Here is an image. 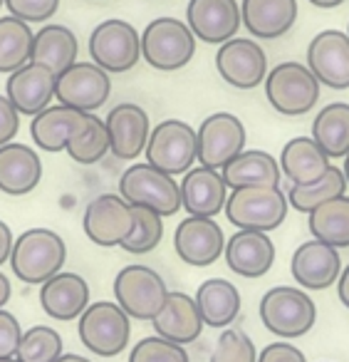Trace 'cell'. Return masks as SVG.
Here are the masks:
<instances>
[{
	"mask_svg": "<svg viewBox=\"0 0 349 362\" xmlns=\"http://www.w3.org/2000/svg\"><path fill=\"white\" fill-rule=\"evenodd\" d=\"M258 362H307V360H304V352L300 347L290 345L285 340H278L260 350Z\"/></svg>",
	"mask_w": 349,
	"mask_h": 362,
	"instance_id": "obj_44",
	"label": "cell"
},
{
	"mask_svg": "<svg viewBox=\"0 0 349 362\" xmlns=\"http://www.w3.org/2000/svg\"><path fill=\"white\" fill-rule=\"evenodd\" d=\"M347 194V176L339 166H329V171L314 184L307 187H292L288 189V204L300 214H312L317 206H322L329 199H337Z\"/></svg>",
	"mask_w": 349,
	"mask_h": 362,
	"instance_id": "obj_36",
	"label": "cell"
},
{
	"mask_svg": "<svg viewBox=\"0 0 349 362\" xmlns=\"http://www.w3.org/2000/svg\"><path fill=\"white\" fill-rule=\"evenodd\" d=\"M196 55V35L179 18H156L141 33V60L159 72H176Z\"/></svg>",
	"mask_w": 349,
	"mask_h": 362,
	"instance_id": "obj_5",
	"label": "cell"
},
{
	"mask_svg": "<svg viewBox=\"0 0 349 362\" xmlns=\"http://www.w3.org/2000/svg\"><path fill=\"white\" fill-rule=\"evenodd\" d=\"M35 33L20 18H0V75H13L30 62Z\"/></svg>",
	"mask_w": 349,
	"mask_h": 362,
	"instance_id": "obj_34",
	"label": "cell"
},
{
	"mask_svg": "<svg viewBox=\"0 0 349 362\" xmlns=\"http://www.w3.org/2000/svg\"><path fill=\"white\" fill-rule=\"evenodd\" d=\"M42 179V159L32 146L11 141L0 146V192L8 197H25L35 192Z\"/></svg>",
	"mask_w": 349,
	"mask_h": 362,
	"instance_id": "obj_24",
	"label": "cell"
},
{
	"mask_svg": "<svg viewBox=\"0 0 349 362\" xmlns=\"http://www.w3.org/2000/svg\"><path fill=\"white\" fill-rule=\"evenodd\" d=\"M199 164L223 169L240 151H245V124L230 112L208 115L199 127Z\"/></svg>",
	"mask_w": 349,
	"mask_h": 362,
	"instance_id": "obj_14",
	"label": "cell"
},
{
	"mask_svg": "<svg viewBox=\"0 0 349 362\" xmlns=\"http://www.w3.org/2000/svg\"><path fill=\"white\" fill-rule=\"evenodd\" d=\"M164 278L149 266L131 263L124 266L114 278V303L134 320H154L169 298Z\"/></svg>",
	"mask_w": 349,
	"mask_h": 362,
	"instance_id": "obj_9",
	"label": "cell"
},
{
	"mask_svg": "<svg viewBox=\"0 0 349 362\" xmlns=\"http://www.w3.org/2000/svg\"><path fill=\"white\" fill-rule=\"evenodd\" d=\"M3 6H6V0H0V8H3Z\"/></svg>",
	"mask_w": 349,
	"mask_h": 362,
	"instance_id": "obj_52",
	"label": "cell"
},
{
	"mask_svg": "<svg viewBox=\"0 0 349 362\" xmlns=\"http://www.w3.org/2000/svg\"><path fill=\"white\" fill-rule=\"evenodd\" d=\"M55 72L47 70L45 65H37V62H28L20 70L8 75L6 97L23 117H37L55 100Z\"/></svg>",
	"mask_w": 349,
	"mask_h": 362,
	"instance_id": "obj_19",
	"label": "cell"
},
{
	"mask_svg": "<svg viewBox=\"0 0 349 362\" xmlns=\"http://www.w3.org/2000/svg\"><path fill=\"white\" fill-rule=\"evenodd\" d=\"M77 57H80V42H77V35L67 25L47 23L35 33L30 62L45 65L47 70H52L60 77L62 72L75 65Z\"/></svg>",
	"mask_w": 349,
	"mask_h": 362,
	"instance_id": "obj_29",
	"label": "cell"
},
{
	"mask_svg": "<svg viewBox=\"0 0 349 362\" xmlns=\"http://www.w3.org/2000/svg\"><path fill=\"white\" fill-rule=\"evenodd\" d=\"M186 25L191 28L196 40L220 47L223 42L238 37L243 25L238 0H189Z\"/></svg>",
	"mask_w": 349,
	"mask_h": 362,
	"instance_id": "obj_16",
	"label": "cell"
},
{
	"mask_svg": "<svg viewBox=\"0 0 349 362\" xmlns=\"http://www.w3.org/2000/svg\"><path fill=\"white\" fill-rule=\"evenodd\" d=\"M23 327L18 322V317L13 313H8L6 308L0 310V360L3 357H16L18 347L23 340Z\"/></svg>",
	"mask_w": 349,
	"mask_h": 362,
	"instance_id": "obj_42",
	"label": "cell"
},
{
	"mask_svg": "<svg viewBox=\"0 0 349 362\" xmlns=\"http://www.w3.org/2000/svg\"><path fill=\"white\" fill-rule=\"evenodd\" d=\"M208 362H258V350L240 327H225L215 340Z\"/></svg>",
	"mask_w": 349,
	"mask_h": 362,
	"instance_id": "obj_39",
	"label": "cell"
},
{
	"mask_svg": "<svg viewBox=\"0 0 349 362\" xmlns=\"http://www.w3.org/2000/svg\"><path fill=\"white\" fill-rule=\"evenodd\" d=\"M290 273L302 291H327L342 276V258L337 248L309 238L295 248L290 258Z\"/></svg>",
	"mask_w": 349,
	"mask_h": 362,
	"instance_id": "obj_18",
	"label": "cell"
},
{
	"mask_svg": "<svg viewBox=\"0 0 349 362\" xmlns=\"http://www.w3.org/2000/svg\"><path fill=\"white\" fill-rule=\"evenodd\" d=\"M20 132V112L11 105L6 95H0V146L16 141Z\"/></svg>",
	"mask_w": 349,
	"mask_h": 362,
	"instance_id": "obj_43",
	"label": "cell"
},
{
	"mask_svg": "<svg viewBox=\"0 0 349 362\" xmlns=\"http://www.w3.org/2000/svg\"><path fill=\"white\" fill-rule=\"evenodd\" d=\"M129 362H191L184 345L169 342L159 335L141 337L129 352Z\"/></svg>",
	"mask_w": 349,
	"mask_h": 362,
	"instance_id": "obj_40",
	"label": "cell"
},
{
	"mask_svg": "<svg viewBox=\"0 0 349 362\" xmlns=\"http://www.w3.org/2000/svg\"><path fill=\"white\" fill-rule=\"evenodd\" d=\"M0 362H20V360H18V357H3Z\"/></svg>",
	"mask_w": 349,
	"mask_h": 362,
	"instance_id": "obj_51",
	"label": "cell"
},
{
	"mask_svg": "<svg viewBox=\"0 0 349 362\" xmlns=\"http://www.w3.org/2000/svg\"><path fill=\"white\" fill-rule=\"evenodd\" d=\"M6 8L13 18L23 23H47L60 11V0H6Z\"/></svg>",
	"mask_w": 349,
	"mask_h": 362,
	"instance_id": "obj_41",
	"label": "cell"
},
{
	"mask_svg": "<svg viewBox=\"0 0 349 362\" xmlns=\"http://www.w3.org/2000/svg\"><path fill=\"white\" fill-rule=\"evenodd\" d=\"M215 70L235 90H255L268 77V55L253 37H233L215 52Z\"/></svg>",
	"mask_w": 349,
	"mask_h": 362,
	"instance_id": "obj_13",
	"label": "cell"
},
{
	"mask_svg": "<svg viewBox=\"0 0 349 362\" xmlns=\"http://www.w3.org/2000/svg\"><path fill=\"white\" fill-rule=\"evenodd\" d=\"M307 3H312L314 8H322V11H332V8L342 6L344 0H307Z\"/></svg>",
	"mask_w": 349,
	"mask_h": 362,
	"instance_id": "obj_48",
	"label": "cell"
},
{
	"mask_svg": "<svg viewBox=\"0 0 349 362\" xmlns=\"http://www.w3.org/2000/svg\"><path fill=\"white\" fill-rule=\"evenodd\" d=\"M225 263L243 278H263L275 263V243L263 231H235L225 241Z\"/></svg>",
	"mask_w": 349,
	"mask_h": 362,
	"instance_id": "obj_25",
	"label": "cell"
},
{
	"mask_svg": "<svg viewBox=\"0 0 349 362\" xmlns=\"http://www.w3.org/2000/svg\"><path fill=\"white\" fill-rule=\"evenodd\" d=\"M62 352V337L50 325H32L23 332L16 357L20 362H57Z\"/></svg>",
	"mask_w": 349,
	"mask_h": 362,
	"instance_id": "obj_37",
	"label": "cell"
},
{
	"mask_svg": "<svg viewBox=\"0 0 349 362\" xmlns=\"http://www.w3.org/2000/svg\"><path fill=\"white\" fill-rule=\"evenodd\" d=\"M119 197L131 206H144L156 211L159 216H174L181 204V184L174 176L164 174L156 166L131 164L124 174L119 176Z\"/></svg>",
	"mask_w": 349,
	"mask_h": 362,
	"instance_id": "obj_6",
	"label": "cell"
},
{
	"mask_svg": "<svg viewBox=\"0 0 349 362\" xmlns=\"http://www.w3.org/2000/svg\"><path fill=\"white\" fill-rule=\"evenodd\" d=\"M260 320L273 335L283 340L307 335L317 320V305L307 291L292 286H275L260 298Z\"/></svg>",
	"mask_w": 349,
	"mask_h": 362,
	"instance_id": "obj_3",
	"label": "cell"
},
{
	"mask_svg": "<svg viewBox=\"0 0 349 362\" xmlns=\"http://www.w3.org/2000/svg\"><path fill=\"white\" fill-rule=\"evenodd\" d=\"M107 132H110V146L117 159L131 161L139 154H144L146 141L151 136L149 115L144 107L136 102H122L112 107L105 119Z\"/></svg>",
	"mask_w": 349,
	"mask_h": 362,
	"instance_id": "obj_20",
	"label": "cell"
},
{
	"mask_svg": "<svg viewBox=\"0 0 349 362\" xmlns=\"http://www.w3.org/2000/svg\"><path fill=\"white\" fill-rule=\"evenodd\" d=\"M67 261V246L60 233L52 228H28L13 243L11 268L28 286H42L57 273Z\"/></svg>",
	"mask_w": 349,
	"mask_h": 362,
	"instance_id": "obj_1",
	"label": "cell"
},
{
	"mask_svg": "<svg viewBox=\"0 0 349 362\" xmlns=\"http://www.w3.org/2000/svg\"><path fill=\"white\" fill-rule=\"evenodd\" d=\"M312 136L329 159H344L349 154V105L332 102L322 107L312 119Z\"/></svg>",
	"mask_w": 349,
	"mask_h": 362,
	"instance_id": "obj_32",
	"label": "cell"
},
{
	"mask_svg": "<svg viewBox=\"0 0 349 362\" xmlns=\"http://www.w3.org/2000/svg\"><path fill=\"white\" fill-rule=\"evenodd\" d=\"M243 25L258 40H278L297 21V0H240Z\"/></svg>",
	"mask_w": 349,
	"mask_h": 362,
	"instance_id": "obj_26",
	"label": "cell"
},
{
	"mask_svg": "<svg viewBox=\"0 0 349 362\" xmlns=\"http://www.w3.org/2000/svg\"><path fill=\"white\" fill-rule=\"evenodd\" d=\"M280 171L292 187H307L319 181L332 166V159L312 136H295L280 151Z\"/></svg>",
	"mask_w": 349,
	"mask_h": 362,
	"instance_id": "obj_27",
	"label": "cell"
},
{
	"mask_svg": "<svg viewBox=\"0 0 349 362\" xmlns=\"http://www.w3.org/2000/svg\"><path fill=\"white\" fill-rule=\"evenodd\" d=\"M40 308L52 320H80L90 308V283L80 273L62 271L40 286Z\"/></svg>",
	"mask_w": 349,
	"mask_h": 362,
	"instance_id": "obj_22",
	"label": "cell"
},
{
	"mask_svg": "<svg viewBox=\"0 0 349 362\" xmlns=\"http://www.w3.org/2000/svg\"><path fill=\"white\" fill-rule=\"evenodd\" d=\"M196 305L201 310V317L208 327L225 330L233 325V320L240 313V291L225 278H208L196 291Z\"/></svg>",
	"mask_w": 349,
	"mask_h": 362,
	"instance_id": "obj_31",
	"label": "cell"
},
{
	"mask_svg": "<svg viewBox=\"0 0 349 362\" xmlns=\"http://www.w3.org/2000/svg\"><path fill=\"white\" fill-rule=\"evenodd\" d=\"M13 243H16V238H13L11 226H8L6 221H0V266H3L6 261H11Z\"/></svg>",
	"mask_w": 349,
	"mask_h": 362,
	"instance_id": "obj_45",
	"label": "cell"
},
{
	"mask_svg": "<svg viewBox=\"0 0 349 362\" xmlns=\"http://www.w3.org/2000/svg\"><path fill=\"white\" fill-rule=\"evenodd\" d=\"M11 296H13V286H11V281H8L6 273L0 271V310H3V308L8 305Z\"/></svg>",
	"mask_w": 349,
	"mask_h": 362,
	"instance_id": "obj_47",
	"label": "cell"
},
{
	"mask_svg": "<svg viewBox=\"0 0 349 362\" xmlns=\"http://www.w3.org/2000/svg\"><path fill=\"white\" fill-rule=\"evenodd\" d=\"M347 35H349V25H347Z\"/></svg>",
	"mask_w": 349,
	"mask_h": 362,
	"instance_id": "obj_53",
	"label": "cell"
},
{
	"mask_svg": "<svg viewBox=\"0 0 349 362\" xmlns=\"http://www.w3.org/2000/svg\"><path fill=\"white\" fill-rule=\"evenodd\" d=\"M342 171H344V176H347V187H349V154L344 156V166H342Z\"/></svg>",
	"mask_w": 349,
	"mask_h": 362,
	"instance_id": "obj_50",
	"label": "cell"
},
{
	"mask_svg": "<svg viewBox=\"0 0 349 362\" xmlns=\"http://www.w3.org/2000/svg\"><path fill=\"white\" fill-rule=\"evenodd\" d=\"M82 345L97 357H117L126 350L131 337V317L119 308V303L100 300L90 303L80 315L77 325Z\"/></svg>",
	"mask_w": 349,
	"mask_h": 362,
	"instance_id": "obj_8",
	"label": "cell"
},
{
	"mask_svg": "<svg viewBox=\"0 0 349 362\" xmlns=\"http://www.w3.org/2000/svg\"><path fill=\"white\" fill-rule=\"evenodd\" d=\"M228 189H248V187H280L283 171L273 154L263 149H245L233 161L220 169Z\"/></svg>",
	"mask_w": 349,
	"mask_h": 362,
	"instance_id": "obj_30",
	"label": "cell"
},
{
	"mask_svg": "<svg viewBox=\"0 0 349 362\" xmlns=\"http://www.w3.org/2000/svg\"><path fill=\"white\" fill-rule=\"evenodd\" d=\"M82 228L95 246H122L134 231V206L126 204L119 194L95 197L82 214Z\"/></svg>",
	"mask_w": 349,
	"mask_h": 362,
	"instance_id": "obj_11",
	"label": "cell"
},
{
	"mask_svg": "<svg viewBox=\"0 0 349 362\" xmlns=\"http://www.w3.org/2000/svg\"><path fill=\"white\" fill-rule=\"evenodd\" d=\"M67 154L77 164H97L107 156V151H112L110 146V132H107L105 119L95 115V112H85L80 129L75 132V136L67 144Z\"/></svg>",
	"mask_w": 349,
	"mask_h": 362,
	"instance_id": "obj_35",
	"label": "cell"
},
{
	"mask_svg": "<svg viewBox=\"0 0 349 362\" xmlns=\"http://www.w3.org/2000/svg\"><path fill=\"white\" fill-rule=\"evenodd\" d=\"M174 251L186 266H213L225 251V233L215 218L186 216L174 231Z\"/></svg>",
	"mask_w": 349,
	"mask_h": 362,
	"instance_id": "obj_15",
	"label": "cell"
},
{
	"mask_svg": "<svg viewBox=\"0 0 349 362\" xmlns=\"http://www.w3.org/2000/svg\"><path fill=\"white\" fill-rule=\"evenodd\" d=\"M112 95V77L95 62L77 60L70 70L57 77L55 100L57 105L72 107L80 112H97L107 105Z\"/></svg>",
	"mask_w": 349,
	"mask_h": 362,
	"instance_id": "obj_12",
	"label": "cell"
},
{
	"mask_svg": "<svg viewBox=\"0 0 349 362\" xmlns=\"http://www.w3.org/2000/svg\"><path fill=\"white\" fill-rule=\"evenodd\" d=\"M307 226L312 238L332 248H349V197H337L324 202L312 214H307Z\"/></svg>",
	"mask_w": 349,
	"mask_h": 362,
	"instance_id": "obj_33",
	"label": "cell"
},
{
	"mask_svg": "<svg viewBox=\"0 0 349 362\" xmlns=\"http://www.w3.org/2000/svg\"><path fill=\"white\" fill-rule=\"evenodd\" d=\"M82 119H85V112L72 110V107L65 105H50L37 117H32L30 122L32 144L40 151H47V154L65 151L70 139L75 136V132L80 129Z\"/></svg>",
	"mask_w": 349,
	"mask_h": 362,
	"instance_id": "obj_28",
	"label": "cell"
},
{
	"mask_svg": "<svg viewBox=\"0 0 349 362\" xmlns=\"http://www.w3.org/2000/svg\"><path fill=\"white\" fill-rule=\"evenodd\" d=\"M265 97L283 117H304L319 100V82L302 62H280L265 77Z\"/></svg>",
	"mask_w": 349,
	"mask_h": 362,
	"instance_id": "obj_4",
	"label": "cell"
},
{
	"mask_svg": "<svg viewBox=\"0 0 349 362\" xmlns=\"http://www.w3.org/2000/svg\"><path fill=\"white\" fill-rule=\"evenodd\" d=\"M156 335L164 337L176 345H191L201 337L206 322L201 317V310L196 305V298L189 293H169L164 308H161L159 315L151 320Z\"/></svg>",
	"mask_w": 349,
	"mask_h": 362,
	"instance_id": "obj_23",
	"label": "cell"
},
{
	"mask_svg": "<svg viewBox=\"0 0 349 362\" xmlns=\"http://www.w3.org/2000/svg\"><path fill=\"white\" fill-rule=\"evenodd\" d=\"M307 67L319 85L329 90H349V35L342 30H322L307 45Z\"/></svg>",
	"mask_w": 349,
	"mask_h": 362,
	"instance_id": "obj_17",
	"label": "cell"
},
{
	"mask_svg": "<svg viewBox=\"0 0 349 362\" xmlns=\"http://www.w3.org/2000/svg\"><path fill=\"white\" fill-rule=\"evenodd\" d=\"M288 194L280 187L233 189L225 202V218L238 231L270 233L288 218Z\"/></svg>",
	"mask_w": 349,
	"mask_h": 362,
	"instance_id": "obj_2",
	"label": "cell"
},
{
	"mask_svg": "<svg viewBox=\"0 0 349 362\" xmlns=\"http://www.w3.org/2000/svg\"><path fill=\"white\" fill-rule=\"evenodd\" d=\"M57 362H92V360H87V357H82V355H75V352H65Z\"/></svg>",
	"mask_w": 349,
	"mask_h": 362,
	"instance_id": "obj_49",
	"label": "cell"
},
{
	"mask_svg": "<svg viewBox=\"0 0 349 362\" xmlns=\"http://www.w3.org/2000/svg\"><path fill=\"white\" fill-rule=\"evenodd\" d=\"M90 57L110 75L129 72L141 60V35L119 18L102 21L90 35Z\"/></svg>",
	"mask_w": 349,
	"mask_h": 362,
	"instance_id": "obj_10",
	"label": "cell"
},
{
	"mask_svg": "<svg viewBox=\"0 0 349 362\" xmlns=\"http://www.w3.org/2000/svg\"><path fill=\"white\" fill-rule=\"evenodd\" d=\"M228 202V184L218 169L194 166L181 176V204L189 216L213 218L225 211Z\"/></svg>",
	"mask_w": 349,
	"mask_h": 362,
	"instance_id": "obj_21",
	"label": "cell"
},
{
	"mask_svg": "<svg viewBox=\"0 0 349 362\" xmlns=\"http://www.w3.org/2000/svg\"><path fill=\"white\" fill-rule=\"evenodd\" d=\"M144 156L169 176H184L199 161V134L184 119H164L151 129Z\"/></svg>",
	"mask_w": 349,
	"mask_h": 362,
	"instance_id": "obj_7",
	"label": "cell"
},
{
	"mask_svg": "<svg viewBox=\"0 0 349 362\" xmlns=\"http://www.w3.org/2000/svg\"><path fill=\"white\" fill-rule=\"evenodd\" d=\"M337 296H339V300H342V305L349 310V263H347V268H342V276H339V281H337Z\"/></svg>",
	"mask_w": 349,
	"mask_h": 362,
	"instance_id": "obj_46",
	"label": "cell"
},
{
	"mask_svg": "<svg viewBox=\"0 0 349 362\" xmlns=\"http://www.w3.org/2000/svg\"><path fill=\"white\" fill-rule=\"evenodd\" d=\"M164 238V216L144 206H134V231L122 243V251L131 256H144L151 253Z\"/></svg>",
	"mask_w": 349,
	"mask_h": 362,
	"instance_id": "obj_38",
	"label": "cell"
}]
</instances>
